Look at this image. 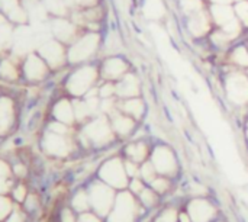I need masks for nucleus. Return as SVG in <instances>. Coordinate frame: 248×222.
<instances>
[{"mask_svg": "<svg viewBox=\"0 0 248 222\" xmlns=\"http://www.w3.org/2000/svg\"><path fill=\"white\" fill-rule=\"evenodd\" d=\"M113 190L109 185L94 183L90 189V205L99 215H108L113 205Z\"/></svg>", "mask_w": 248, "mask_h": 222, "instance_id": "obj_12", "label": "nucleus"}, {"mask_svg": "<svg viewBox=\"0 0 248 222\" xmlns=\"http://www.w3.org/2000/svg\"><path fill=\"white\" fill-rule=\"evenodd\" d=\"M78 222H100V220L93 214H81L78 218Z\"/></svg>", "mask_w": 248, "mask_h": 222, "instance_id": "obj_40", "label": "nucleus"}, {"mask_svg": "<svg viewBox=\"0 0 248 222\" xmlns=\"http://www.w3.org/2000/svg\"><path fill=\"white\" fill-rule=\"evenodd\" d=\"M247 44H248V39H247Z\"/></svg>", "mask_w": 248, "mask_h": 222, "instance_id": "obj_48", "label": "nucleus"}, {"mask_svg": "<svg viewBox=\"0 0 248 222\" xmlns=\"http://www.w3.org/2000/svg\"><path fill=\"white\" fill-rule=\"evenodd\" d=\"M185 25H186V31L190 35L192 39L195 41H202V39H208V36L211 35V32L215 29L214 20L211 17L209 13V7L185 19Z\"/></svg>", "mask_w": 248, "mask_h": 222, "instance_id": "obj_8", "label": "nucleus"}, {"mask_svg": "<svg viewBox=\"0 0 248 222\" xmlns=\"http://www.w3.org/2000/svg\"><path fill=\"white\" fill-rule=\"evenodd\" d=\"M12 211V202L7 198L0 196V221L4 220L7 215H10Z\"/></svg>", "mask_w": 248, "mask_h": 222, "instance_id": "obj_36", "label": "nucleus"}, {"mask_svg": "<svg viewBox=\"0 0 248 222\" xmlns=\"http://www.w3.org/2000/svg\"><path fill=\"white\" fill-rule=\"evenodd\" d=\"M16 121V106L12 97L0 96V135H7Z\"/></svg>", "mask_w": 248, "mask_h": 222, "instance_id": "obj_17", "label": "nucleus"}, {"mask_svg": "<svg viewBox=\"0 0 248 222\" xmlns=\"http://www.w3.org/2000/svg\"><path fill=\"white\" fill-rule=\"evenodd\" d=\"M44 150L51 154V156H57V157H64L70 153V150L73 148L71 140L64 135V134H57L48 129V132L44 137L42 141Z\"/></svg>", "mask_w": 248, "mask_h": 222, "instance_id": "obj_14", "label": "nucleus"}, {"mask_svg": "<svg viewBox=\"0 0 248 222\" xmlns=\"http://www.w3.org/2000/svg\"><path fill=\"white\" fill-rule=\"evenodd\" d=\"M189 217L193 222H209L217 214L215 206L205 199H195L189 204Z\"/></svg>", "mask_w": 248, "mask_h": 222, "instance_id": "obj_18", "label": "nucleus"}, {"mask_svg": "<svg viewBox=\"0 0 248 222\" xmlns=\"http://www.w3.org/2000/svg\"><path fill=\"white\" fill-rule=\"evenodd\" d=\"M155 167H154V164L153 163H145L142 167H141V170H140V174L142 176V179L144 180H147V182H153L154 179H155Z\"/></svg>", "mask_w": 248, "mask_h": 222, "instance_id": "obj_33", "label": "nucleus"}, {"mask_svg": "<svg viewBox=\"0 0 248 222\" xmlns=\"http://www.w3.org/2000/svg\"><path fill=\"white\" fill-rule=\"evenodd\" d=\"M137 211V204L131 193L124 192L115 201V206L109 215V222H135Z\"/></svg>", "mask_w": 248, "mask_h": 222, "instance_id": "obj_11", "label": "nucleus"}, {"mask_svg": "<svg viewBox=\"0 0 248 222\" xmlns=\"http://www.w3.org/2000/svg\"><path fill=\"white\" fill-rule=\"evenodd\" d=\"M187 192L189 195L192 196H206L208 195V188L205 185H201V183H190L189 188H187Z\"/></svg>", "mask_w": 248, "mask_h": 222, "instance_id": "obj_34", "label": "nucleus"}, {"mask_svg": "<svg viewBox=\"0 0 248 222\" xmlns=\"http://www.w3.org/2000/svg\"><path fill=\"white\" fill-rule=\"evenodd\" d=\"M246 74H247V77H248V68H247V70H246Z\"/></svg>", "mask_w": 248, "mask_h": 222, "instance_id": "obj_47", "label": "nucleus"}, {"mask_svg": "<svg viewBox=\"0 0 248 222\" xmlns=\"http://www.w3.org/2000/svg\"><path fill=\"white\" fill-rule=\"evenodd\" d=\"M90 206V198L86 192H78L73 199V208L78 212L87 211Z\"/></svg>", "mask_w": 248, "mask_h": 222, "instance_id": "obj_29", "label": "nucleus"}, {"mask_svg": "<svg viewBox=\"0 0 248 222\" xmlns=\"http://www.w3.org/2000/svg\"><path fill=\"white\" fill-rule=\"evenodd\" d=\"M61 221L62 222H76V218H74V215H73V212H71V211L65 209V211L62 212V215H61Z\"/></svg>", "mask_w": 248, "mask_h": 222, "instance_id": "obj_43", "label": "nucleus"}, {"mask_svg": "<svg viewBox=\"0 0 248 222\" xmlns=\"http://www.w3.org/2000/svg\"><path fill=\"white\" fill-rule=\"evenodd\" d=\"M54 118L55 121L65 124V125H71L76 121V113H74V105L71 100L68 99H60L55 105H54Z\"/></svg>", "mask_w": 248, "mask_h": 222, "instance_id": "obj_23", "label": "nucleus"}, {"mask_svg": "<svg viewBox=\"0 0 248 222\" xmlns=\"http://www.w3.org/2000/svg\"><path fill=\"white\" fill-rule=\"evenodd\" d=\"M153 164L161 174L173 176L177 172V160L174 153L169 147H157L153 153Z\"/></svg>", "mask_w": 248, "mask_h": 222, "instance_id": "obj_15", "label": "nucleus"}, {"mask_svg": "<svg viewBox=\"0 0 248 222\" xmlns=\"http://www.w3.org/2000/svg\"><path fill=\"white\" fill-rule=\"evenodd\" d=\"M180 222H192V220H190L189 215L183 214V215H180Z\"/></svg>", "mask_w": 248, "mask_h": 222, "instance_id": "obj_45", "label": "nucleus"}, {"mask_svg": "<svg viewBox=\"0 0 248 222\" xmlns=\"http://www.w3.org/2000/svg\"><path fill=\"white\" fill-rule=\"evenodd\" d=\"M99 68H100V77L105 81L116 83L131 71V63L122 54L106 55L99 64Z\"/></svg>", "mask_w": 248, "mask_h": 222, "instance_id": "obj_6", "label": "nucleus"}, {"mask_svg": "<svg viewBox=\"0 0 248 222\" xmlns=\"http://www.w3.org/2000/svg\"><path fill=\"white\" fill-rule=\"evenodd\" d=\"M224 90L227 99L234 106L248 105V77L246 70L232 68L224 77Z\"/></svg>", "mask_w": 248, "mask_h": 222, "instance_id": "obj_3", "label": "nucleus"}, {"mask_svg": "<svg viewBox=\"0 0 248 222\" xmlns=\"http://www.w3.org/2000/svg\"><path fill=\"white\" fill-rule=\"evenodd\" d=\"M141 90H142L141 80L132 71H129L119 81H116V97H119L122 100L131 99V97H140Z\"/></svg>", "mask_w": 248, "mask_h": 222, "instance_id": "obj_16", "label": "nucleus"}, {"mask_svg": "<svg viewBox=\"0 0 248 222\" xmlns=\"http://www.w3.org/2000/svg\"><path fill=\"white\" fill-rule=\"evenodd\" d=\"M99 79H100L99 64L96 63L80 64V65H76L73 71L67 76L65 89L73 97L81 99L90 90L96 87V83L99 81Z\"/></svg>", "mask_w": 248, "mask_h": 222, "instance_id": "obj_2", "label": "nucleus"}, {"mask_svg": "<svg viewBox=\"0 0 248 222\" xmlns=\"http://www.w3.org/2000/svg\"><path fill=\"white\" fill-rule=\"evenodd\" d=\"M9 173H10V172H9L7 166H6L3 161H0V192H1V190H6L7 186H4V185L10 183Z\"/></svg>", "mask_w": 248, "mask_h": 222, "instance_id": "obj_35", "label": "nucleus"}, {"mask_svg": "<svg viewBox=\"0 0 248 222\" xmlns=\"http://www.w3.org/2000/svg\"><path fill=\"white\" fill-rule=\"evenodd\" d=\"M131 190H132L134 193H141V192L144 190V188H142V183H141L138 179H135V180L131 183Z\"/></svg>", "mask_w": 248, "mask_h": 222, "instance_id": "obj_42", "label": "nucleus"}, {"mask_svg": "<svg viewBox=\"0 0 248 222\" xmlns=\"http://www.w3.org/2000/svg\"><path fill=\"white\" fill-rule=\"evenodd\" d=\"M209 4H234V0H208Z\"/></svg>", "mask_w": 248, "mask_h": 222, "instance_id": "obj_44", "label": "nucleus"}, {"mask_svg": "<svg viewBox=\"0 0 248 222\" xmlns=\"http://www.w3.org/2000/svg\"><path fill=\"white\" fill-rule=\"evenodd\" d=\"M22 77V61L10 57L0 60V79L4 81H17Z\"/></svg>", "mask_w": 248, "mask_h": 222, "instance_id": "obj_21", "label": "nucleus"}, {"mask_svg": "<svg viewBox=\"0 0 248 222\" xmlns=\"http://www.w3.org/2000/svg\"><path fill=\"white\" fill-rule=\"evenodd\" d=\"M148 154V148H147V144L140 141V143H134V144H129L126 147V156L131 159V161L134 163H141L145 160Z\"/></svg>", "mask_w": 248, "mask_h": 222, "instance_id": "obj_27", "label": "nucleus"}, {"mask_svg": "<svg viewBox=\"0 0 248 222\" xmlns=\"http://www.w3.org/2000/svg\"><path fill=\"white\" fill-rule=\"evenodd\" d=\"M140 195H141L140 198H141L142 205H145L147 208H151V206H154V205L157 204V196H155V193H154L153 190L144 189Z\"/></svg>", "mask_w": 248, "mask_h": 222, "instance_id": "obj_32", "label": "nucleus"}, {"mask_svg": "<svg viewBox=\"0 0 248 222\" xmlns=\"http://www.w3.org/2000/svg\"><path fill=\"white\" fill-rule=\"evenodd\" d=\"M13 38V25L0 13V52H4L10 48Z\"/></svg>", "mask_w": 248, "mask_h": 222, "instance_id": "obj_26", "label": "nucleus"}, {"mask_svg": "<svg viewBox=\"0 0 248 222\" xmlns=\"http://www.w3.org/2000/svg\"><path fill=\"white\" fill-rule=\"evenodd\" d=\"M125 170H126V174L128 176H137L138 174V167H137V163L134 161H126L125 163Z\"/></svg>", "mask_w": 248, "mask_h": 222, "instance_id": "obj_39", "label": "nucleus"}, {"mask_svg": "<svg viewBox=\"0 0 248 222\" xmlns=\"http://www.w3.org/2000/svg\"><path fill=\"white\" fill-rule=\"evenodd\" d=\"M151 186H153V189H154L155 192H158V193H164V192L169 189L170 183H169L166 179H154V180L151 182Z\"/></svg>", "mask_w": 248, "mask_h": 222, "instance_id": "obj_38", "label": "nucleus"}, {"mask_svg": "<svg viewBox=\"0 0 248 222\" xmlns=\"http://www.w3.org/2000/svg\"><path fill=\"white\" fill-rule=\"evenodd\" d=\"M49 65L45 63V60L35 51L29 52L22 60V76L29 83H41L51 74Z\"/></svg>", "mask_w": 248, "mask_h": 222, "instance_id": "obj_7", "label": "nucleus"}, {"mask_svg": "<svg viewBox=\"0 0 248 222\" xmlns=\"http://www.w3.org/2000/svg\"><path fill=\"white\" fill-rule=\"evenodd\" d=\"M99 3H100V0H65V4L68 6L70 12L76 10V9H86L90 6H96Z\"/></svg>", "mask_w": 248, "mask_h": 222, "instance_id": "obj_31", "label": "nucleus"}, {"mask_svg": "<svg viewBox=\"0 0 248 222\" xmlns=\"http://www.w3.org/2000/svg\"><path fill=\"white\" fill-rule=\"evenodd\" d=\"M246 135H247V140H248V121H247V128H246Z\"/></svg>", "mask_w": 248, "mask_h": 222, "instance_id": "obj_46", "label": "nucleus"}, {"mask_svg": "<svg viewBox=\"0 0 248 222\" xmlns=\"http://www.w3.org/2000/svg\"><path fill=\"white\" fill-rule=\"evenodd\" d=\"M234 12L237 19L241 22L244 29H248V0H243L238 3H234Z\"/></svg>", "mask_w": 248, "mask_h": 222, "instance_id": "obj_28", "label": "nucleus"}, {"mask_svg": "<svg viewBox=\"0 0 248 222\" xmlns=\"http://www.w3.org/2000/svg\"><path fill=\"white\" fill-rule=\"evenodd\" d=\"M100 177L110 188H125L128 185V174L125 170V164L119 159L108 160L100 169Z\"/></svg>", "mask_w": 248, "mask_h": 222, "instance_id": "obj_10", "label": "nucleus"}, {"mask_svg": "<svg viewBox=\"0 0 248 222\" xmlns=\"http://www.w3.org/2000/svg\"><path fill=\"white\" fill-rule=\"evenodd\" d=\"M36 52L45 60V63L49 65L51 70H60L64 65L68 64L67 58V45L57 41L55 38H51L39 45Z\"/></svg>", "mask_w": 248, "mask_h": 222, "instance_id": "obj_5", "label": "nucleus"}, {"mask_svg": "<svg viewBox=\"0 0 248 222\" xmlns=\"http://www.w3.org/2000/svg\"><path fill=\"white\" fill-rule=\"evenodd\" d=\"M113 128L106 115L94 116L81 132V141L86 144H93L97 147H103L113 140Z\"/></svg>", "mask_w": 248, "mask_h": 222, "instance_id": "obj_4", "label": "nucleus"}, {"mask_svg": "<svg viewBox=\"0 0 248 222\" xmlns=\"http://www.w3.org/2000/svg\"><path fill=\"white\" fill-rule=\"evenodd\" d=\"M227 58L230 64L234 68L247 70L248 68V44L247 42H238L234 44L227 51Z\"/></svg>", "mask_w": 248, "mask_h": 222, "instance_id": "obj_20", "label": "nucleus"}, {"mask_svg": "<svg viewBox=\"0 0 248 222\" xmlns=\"http://www.w3.org/2000/svg\"><path fill=\"white\" fill-rule=\"evenodd\" d=\"M119 111L137 121V119H141L145 112V102L141 97L124 99L122 103H119Z\"/></svg>", "mask_w": 248, "mask_h": 222, "instance_id": "obj_24", "label": "nucleus"}, {"mask_svg": "<svg viewBox=\"0 0 248 222\" xmlns=\"http://www.w3.org/2000/svg\"><path fill=\"white\" fill-rule=\"evenodd\" d=\"M97 89H99L100 99L116 97V83L115 81H103V84H100Z\"/></svg>", "mask_w": 248, "mask_h": 222, "instance_id": "obj_30", "label": "nucleus"}, {"mask_svg": "<svg viewBox=\"0 0 248 222\" xmlns=\"http://www.w3.org/2000/svg\"><path fill=\"white\" fill-rule=\"evenodd\" d=\"M0 13L13 26H22L29 22V12L22 0H0Z\"/></svg>", "mask_w": 248, "mask_h": 222, "instance_id": "obj_13", "label": "nucleus"}, {"mask_svg": "<svg viewBox=\"0 0 248 222\" xmlns=\"http://www.w3.org/2000/svg\"><path fill=\"white\" fill-rule=\"evenodd\" d=\"M208 7L215 28H222L237 17L232 4H208Z\"/></svg>", "mask_w": 248, "mask_h": 222, "instance_id": "obj_19", "label": "nucleus"}, {"mask_svg": "<svg viewBox=\"0 0 248 222\" xmlns=\"http://www.w3.org/2000/svg\"><path fill=\"white\" fill-rule=\"evenodd\" d=\"M177 221V211L174 208H169L166 209L160 218H158V222H176Z\"/></svg>", "mask_w": 248, "mask_h": 222, "instance_id": "obj_37", "label": "nucleus"}, {"mask_svg": "<svg viewBox=\"0 0 248 222\" xmlns=\"http://www.w3.org/2000/svg\"><path fill=\"white\" fill-rule=\"evenodd\" d=\"M110 124H112L113 132L121 135V137L129 135L135 128V119L125 115L121 111H116L113 115H110Z\"/></svg>", "mask_w": 248, "mask_h": 222, "instance_id": "obj_22", "label": "nucleus"}, {"mask_svg": "<svg viewBox=\"0 0 248 222\" xmlns=\"http://www.w3.org/2000/svg\"><path fill=\"white\" fill-rule=\"evenodd\" d=\"M13 195H15V198L17 201H25V198H26V189L23 186H17Z\"/></svg>", "mask_w": 248, "mask_h": 222, "instance_id": "obj_41", "label": "nucleus"}, {"mask_svg": "<svg viewBox=\"0 0 248 222\" xmlns=\"http://www.w3.org/2000/svg\"><path fill=\"white\" fill-rule=\"evenodd\" d=\"M177 7L186 19L208 9V4L205 3V0H177Z\"/></svg>", "mask_w": 248, "mask_h": 222, "instance_id": "obj_25", "label": "nucleus"}, {"mask_svg": "<svg viewBox=\"0 0 248 222\" xmlns=\"http://www.w3.org/2000/svg\"><path fill=\"white\" fill-rule=\"evenodd\" d=\"M103 49V36L100 32L84 31L73 44L67 47L68 64L80 65L87 63H94V58L102 54Z\"/></svg>", "mask_w": 248, "mask_h": 222, "instance_id": "obj_1", "label": "nucleus"}, {"mask_svg": "<svg viewBox=\"0 0 248 222\" xmlns=\"http://www.w3.org/2000/svg\"><path fill=\"white\" fill-rule=\"evenodd\" d=\"M52 38H55L57 41L65 44L67 47L70 44H73L84 31L76 25L70 16H57L52 19Z\"/></svg>", "mask_w": 248, "mask_h": 222, "instance_id": "obj_9", "label": "nucleus"}]
</instances>
